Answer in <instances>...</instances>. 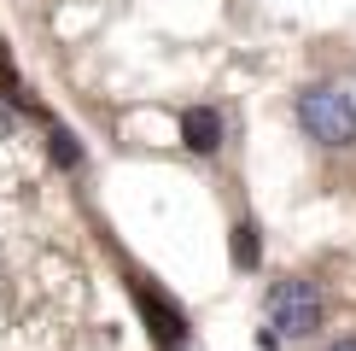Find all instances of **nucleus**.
<instances>
[{
	"mask_svg": "<svg viewBox=\"0 0 356 351\" xmlns=\"http://www.w3.org/2000/svg\"><path fill=\"white\" fill-rule=\"evenodd\" d=\"M298 123L321 146H356V100L333 82H316L298 94Z\"/></svg>",
	"mask_w": 356,
	"mask_h": 351,
	"instance_id": "1",
	"label": "nucleus"
},
{
	"mask_svg": "<svg viewBox=\"0 0 356 351\" xmlns=\"http://www.w3.org/2000/svg\"><path fill=\"white\" fill-rule=\"evenodd\" d=\"M321 316H327V304H321L316 281H275L269 287V328L280 340H309L321 328Z\"/></svg>",
	"mask_w": 356,
	"mask_h": 351,
	"instance_id": "2",
	"label": "nucleus"
},
{
	"mask_svg": "<svg viewBox=\"0 0 356 351\" xmlns=\"http://www.w3.org/2000/svg\"><path fill=\"white\" fill-rule=\"evenodd\" d=\"M181 146L199 153V158H211L222 146V111L216 106H187L181 111Z\"/></svg>",
	"mask_w": 356,
	"mask_h": 351,
	"instance_id": "4",
	"label": "nucleus"
},
{
	"mask_svg": "<svg viewBox=\"0 0 356 351\" xmlns=\"http://www.w3.org/2000/svg\"><path fill=\"white\" fill-rule=\"evenodd\" d=\"M263 246H257V223H234V270H257Z\"/></svg>",
	"mask_w": 356,
	"mask_h": 351,
	"instance_id": "5",
	"label": "nucleus"
},
{
	"mask_svg": "<svg viewBox=\"0 0 356 351\" xmlns=\"http://www.w3.org/2000/svg\"><path fill=\"white\" fill-rule=\"evenodd\" d=\"M135 304H140V316L152 322V334H158L164 345H181V340H187V316L175 311L164 292H152V287H140V281H135Z\"/></svg>",
	"mask_w": 356,
	"mask_h": 351,
	"instance_id": "3",
	"label": "nucleus"
},
{
	"mask_svg": "<svg viewBox=\"0 0 356 351\" xmlns=\"http://www.w3.org/2000/svg\"><path fill=\"white\" fill-rule=\"evenodd\" d=\"M327 351H356V334H350V340H333Z\"/></svg>",
	"mask_w": 356,
	"mask_h": 351,
	"instance_id": "8",
	"label": "nucleus"
},
{
	"mask_svg": "<svg viewBox=\"0 0 356 351\" xmlns=\"http://www.w3.org/2000/svg\"><path fill=\"white\" fill-rule=\"evenodd\" d=\"M53 158H58V164H76V158H82V153H76V141H70L65 129L53 135Z\"/></svg>",
	"mask_w": 356,
	"mask_h": 351,
	"instance_id": "6",
	"label": "nucleus"
},
{
	"mask_svg": "<svg viewBox=\"0 0 356 351\" xmlns=\"http://www.w3.org/2000/svg\"><path fill=\"white\" fill-rule=\"evenodd\" d=\"M0 94H18V77H12V65H6V53H0Z\"/></svg>",
	"mask_w": 356,
	"mask_h": 351,
	"instance_id": "7",
	"label": "nucleus"
}]
</instances>
